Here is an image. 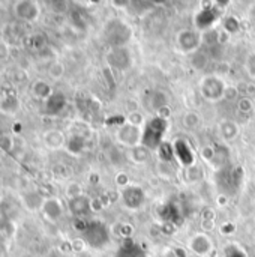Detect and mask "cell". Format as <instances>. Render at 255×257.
Wrapping results in <instances>:
<instances>
[{
	"mask_svg": "<svg viewBox=\"0 0 255 257\" xmlns=\"http://www.w3.org/2000/svg\"><path fill=\"white\" fill-rule=\"evenodd\" d=\"M167 126H168L167 119H164L161 116H156L155 119H152L143 131L141 146L147 148L149 151L158 149L162 143V136H164Z\"/></svg>",
	"mask_w": 255,
	"mask_h": 257,
	"instance_id": "6da1fadb",
	"label": "cell"
},
{
	"mask_svg": "<svg viewBox=\"0 0 255 257\" xmlns=\"http://www.w3.org/2000/svg\"><path fill=\"white\" fill-rule=\"evenodd\" d=\"M83 235H84L86 242L92 247H96V248H101L102 245H105L108 242V230L99 221L90 223Z\"/></svg>",
	"mask_w": 255,
	"mask_h": 257,
	"instance_id": "7a4b0ae2",
	"label": "cell"
},
{
	"mask_svg": "<svg viewBox=\"0 0 255 257\" xmlns=\"http://www.w3.org/2000/svg\"><path fill=\"white\" fill-rule=\"evenodd\" d=\"M201 92H203L206 99L218 101L224 96L225 86L218 77H207V78H204V81L201 84Z\"/></svg>",
	"mask_w": 255,
	"mask_h": 257,
	"instance_id": "3957f363",
	"label": "cell"
},
{
	"mask_svg": "<svg viewBox=\"0 0 255 257\" xmlns=\"http://www.w3.org/2000/svg\"><path fill=\"white\" fill-rule=\"evenodd\" d=\"M117 139L125 146H129V148L134 149V148H137V146L141 145L143 133L140 131L138 126H134L131 123H126V125L120 126V130L117 133Z\"/></svg>",
	"mask_w": 255,
	"mask_h": 257,
	"instance_id": "277c9868",
	"label": "cell"
},
{
	"mask_svg": "<svg viewBox=\"0 0 255 257\" xmlns=\"http://www.w3.org/2000/svg\"><path fill=\"white\" fill-rule=\"evenodd\" d=\"M14 9H15V15L23 21H36L39 14H41L39 5L36 2H32V0L17 2Z\"/></svg>",
	"mask_w": 255,
	"mask_h": 257,
	"instance_id": "5b68a950",
	"label": "cell"
},
{
	"mask_svg": "<svg viewBox=\"0 0 255 257\" xmlns=\"http://www.w3.org/2000/svg\"><path fill=\"white\" fill-rule=\"evenodd\" d=\"M122 199H123V203L126 205V208H129V209H138L144 203L146 194H144V191L140 187H137V185H128L122 191Z\"/></svg>",
	"mask_w": 255,
	"mask_h": 257,
	"instance_id": "8992f818",
	"label": "cell"
},
{
	"mask_svg": "<svg viewBox=\"0 0 255 257\" xmlns=\"http://www.w3.org/2000/svg\"><path fill=\"white\" fill-rule=\"evenodd\" d=\"M107 60L110 63V66L116 68V69H120V71H125L129 68L131 65V56H129V51L126 48H122V47H114L108 56H107Z\"/></svg>",
	"mask_w": 255,
	"mask_h": 257,
	"instance_id": "52a82bcc",
	"label": "cell"
},
{
	"mask_svg": "<svg viewBox=\"0 0 255 257\" xmlns=\"http://www.w3.org/2000/svg\"><path fill=\"white\" fill-rule=\"evenodd\" d=\"M41 212H42L44 217L48 218L50 221H57V220H60L62 215H63L62 202H60L57 197H48V199H45Z\"/></svg>",
	"mask_w": 255,
	"mask_h": 257,
	"instance_id": "ba28073f",
	"label": "cell"
},
{
	"mask_svg": "<svg viewBox=\"0 0 255 257\" xmlns=\"http://www.w3.org/2000/svg\"><path fill=\"white\" fill-rule=\"evenodd\" d=\"M68 209L77 218H83L86 214L92 211V202L86 196H78V197L68 200Z\"/></svg>",
	"mask_w": 255,
	"mask_h": 257,
	"instance_id": "9c48e42d",
	"label": "cell"
},
{
	"mask_svg": "<svg viewBox=\"0 0 255 257\" xmlns=\"http://www.w3.org/2000/svg\"><path fill=\"white\" fill-rule=\"evenodd\" d=\"M66 105V98L62 92H54L44 104V111L48 116H57Z\"/></svg>",
	"mask_w": 255,
	"mask_h": 257,
	"instance_id": "30bf717a",
	"label": "cell"
},
{
	"mask_svg": "<svg viewBox=\"0 0 255 257\" xmlns=\"http://www.w3.org/2000/svg\"><path fill=\"white\" fill-rule=\"evenodd\" d=\"M173 149H174L176 157L179 158V161H180L183 166L189 167V166L194 164L195 157H194V154H192V149L189 148V145H188L185 140L177 139V140L174 142V145H173Z\"/></svg>",
	"mask_w": 255,
	"mask_h": 257,
	"instance_id": "8fae6325",
	"label": "cell"
},
{
	"mask_svg": "<svg viewBox=\"0 0 255 257\" xmlns=\"http://www.w3.org/2000/svg\"><path fill=\"white\" fill-rule=\"evenodd\" d=\"M20 108H21L20 99L14 93L3 96V99L0 101V113H3L5 116H15L20 111Z\"/></svg>",
	"mask_w": 255,
	"mask_h": 257,
	"instance_id": "7c38bea8",
	"label": "cell"
},
{
	"mask_svg": "<svg viewBox=\"0 0 255 257\" xmlns=\"http://www.w3.org/2000/svg\"><path fill=\"white\" fill-rule=\"evenodd\" d=\"M218 20V12L216 8H204L195 18L197 27L198 29H209L215 21Z\"/></svg>",
	"mask_w": 255,
	"mask_h": 257,
	"instance_id": "4fadbf2b",
	"label": "cell"
},
{
	"mask_svg": "<svg viewBox=\"0 0 255 257\" xmlns=\"http://www.w3.org/2000/svg\"><path fill=\"white\" fill-rule=\"evenodd\" d=\"M198 44H200V38L192 30H183L179 35V45L183 51H192L198 47Z\"/></svg>",
	"mask_w": 255,
	"mask_h": 257,
	"instance_id": "5bb4252c",
	"label": "cell"
},
{
	"mask_svg": "<svg viewBox=\"0 0 255 257\" xmlns=\"http://www.w3.org/2000/svg\"><path fill=\"white\" fill-rule=\"evenodd\" d=\"M45 199L38 191H29L23 196V203L29 211H41Z\"/></svg>",
	"mask_w": 255,
	"mask_h": 257,
	"instance_id": "9a60e30c",
	"label": "cell"
},
{
	"mask_svg": "<svg viewBox=\"0 0 255 257\" xmlns=\"http://www.w3.org/2000/svg\"><path fill=\"white\" fill-rule=\"evenodd\" d=\"M32 92H33V95L36 96V98H39V99H44V101H47L54 92H53V87L47 83V81H44V80H36L33 84H32Z\"/></svg>",
	"mask_w": 255,
	"mask_h": 257,
	"instance_id": "2e32d148",
	"label": "cell"
},
{
	"mask_svg": "<svg viewBox=\"0 0 255 257\" xmlns=\"http://www.w3.org/2000/svg\"><path fill=\"white\" fill-rule=\"evenodd\" d=\"M44 143L50 149H59L65 143V137L57 130H50L44 134Z\"/></svg>",
	"mask_w": 255,
	"mask_h": 257,
	"instance_id": "e0dca14e",
	"label": "cell"
},
{
	"mask_svg": "<svg viewBox=\"0 0 255 257\" xmlns=\"http://www.w3.org/2000/svg\"><path fill=\"white\" fill-rule=\"evenodd\" d=\"M191 248L198 254H206L210 250V241L204 235H197L191 241Z\"/></svg>",
	"mask_w": 255,
	"mask_h": 257,
	"instance_id": "ac0fdd59",
	"label": "cell"
},
{
	"mask_svg": "<svg viewBox=\"0 0 255 257\" xmlns=\"http://www.w3.org/2000/svg\"><path fill=\"white\" fill-rule=\"evenodd\" d=\"M84 146H86V140H84V137H81V136H78V134L72 136V137L66 142V149H68L71 154H75V155L81 154V152L84 151Z\"/></svg>",
	"mask_w": 255,
	"mask_h": 257,
	"instance_id": "d6986e66",
	"label": "cell"
},
{
	"mask_svg": "<svg viewBox=\"0 0 255 257\" xmlns=\"http://www.w3.org/2000/svg\"><path fill=\"white\" fill-rule=\"evenodd\" d=\"M150 104H152V108L156 110V111L159 113L161 110L167 108V105H168V95H167L165 92L158 90V92H155V93L152 95Z\"/></svg>",
	"mask_w": 255,
	"mask_h": 257,
	"instance_id": "ffe728a7",
	"label": "cell"
},
{
	"mask_svg": "<svg viewBox=\"0 0 255 257\" xmlns=\"http://www.w3.org/2000/svg\"><path fill=\"white\" fill-rule=\"evenodd\" d=\"M117 257H146V254L137 244H126L120 247V250L117 251Z\"/></svg>",
	"mask_w": 255,
	"mask_h": 257,
	"instance_id": "44dd1931",
	"label": "cell"
},
{
	"mask_svg": "<svg viewBox=\"0 0 255 257\" xmlns=\"http://www.w3.org/2000/svg\"><path fill=\"white\" fill-rule=\"evenodd\" d=\"M158 155L162 161H170L174 155V149H173V145L167 143V142H162L161 146L158 148Z\"/></svg>",
	"mask_w": 255,
	"mask_h": 257,
	"instance_id": "7402d4cb",
	"label": "cell"
},
{
	"mask_svg": "<svg viewBox=\"0 0 255 257\" xmlns=\"http://www.w3.org/2000/svg\"><path fill=\"white\" fill-rule=\"evenodd\" d=\"M132 158H134V161L138 163V164L144 163V161L149 158V149L144 148V146H141V145L137 146V148H134V149H132Z\"/></svg>",
	"mask_w": 255,
	"mask_h": 257,
	"instance_id": "603a6c76",
	"label": "cell"
},
{
	"mask_svg": "<svg viewBox=\"0 0 255 257\" xmlns=\"http://www.w3.org/2000/svg\"><path fill=\"white\" fill-rule=\"evenodd\" d=\"M14 149V140L11 136H0V151L3 154H8Z\"/></svg>",
	"mask_w": 255,
	"mask_h": 257,
	"instance_id": "cb8c5ba5",
	"label": "cell"
},
{
	"mask_svg": "<svg viewBox=\"0 0 255 257\" xmlns=\"http://www.w3.org/2000/svg\"><path fill=\"white\" fill-rule=\"evenodd\" d=\"M63 72H65V68H63V65L59 63V62H54V63L50 66V69H48L50 77L54 78V80H59V78L63 75Z\"/></svg>",
	"mask_w": 255,
	"mask_h": 257,
	"instance_id": "d4e9b609",
	"label": "cell"
},
{
	"mask_svg": "<svg viewBox=\"0 0 255 257\" xmlns=\"http://www.w3.org/2000/svg\"><path fill=\"white\" fill-rule=\"evenodd\" d=\"M239 27H240V23L237 21L236 17H228V18H225V21H224V29H225L227 32L234 33V32L239 30Z\"/></svg>",
	"mask_w": 255,
	"mask_h": 257,
	"instance_id": "484cf974",
	"label": "cell"
},
{
	"mask_svg": "<svg viewBox=\"0 0 255 257\" xmlns=\"http://www.w3.org/2000/svg\"><path fill=\"white\" fill-rule=\"evenodd\" d=\"M222 133H224V137L225 139H233L236 134H237V126L233 123V122H228V123H225L224 126H222Z\"/></svg>",
	"mask_w": 255,
	"mask_h": 257,
	"instance_id": "4316f807",
	"label": "cell"
},
{
	"mask_svg": "<svg viewBox=\"0 0 255 257\" xmlns=\"http://www.w3.org/2000/svg\"><path fill=\"white\" fill-rule=\"evenodd\" d=\"M143 114L141 113H138V111H134V113H131L129 114V117H128V123H131V125H134V126H141V123H143Z\"/></svg>",
	"mask_w": 255,
	"mask_h": 257,
	"instance_id": "83f0119b",
	"label": "cell"
},
{
	"mask_svg": "<svg viewBox=\"0 0 255 257\" xmlns=\"http://www.w3.org/2000/svg\"><path fill=\"white\" fill-rule=\"evenodd\" d=\"M66 196L68 199H74V197H78V196H83L81 194V187L78 184H71L66 190Z\"/></svg>",
	"mask_w": 255,
	"mask_h": 257,
	"instance_id": "f1b7e54d",
	"label": "cell"
},
{
	"mask_svg": "<svg viewBox=\"0 0 255 257\" xmlns=\"http://www.w3.org/2000/svg\"><path fill=\"white\" fill-rule=\"evenodd\" d=\"M183 123H185L188 128H194V126H197V123H198V116H197L195 113H188V114L185 116V119H183Z\"/></svg>",
	"mask_w": 255,
	"mask_h": 257,
	"instance_id": "f546056e",
	"label": "cell"
},
{
	"mask_svg": "<svg viewBox=\"0 0 255 257\" xmlns=\"http://www.w3.org/2000/svg\"><path fill=\"white\" fill-rule=\"evenodd\" d=\"M215 154H216V151H215L213 148H210V146L203 148V152H201L203 158H204L206 161H209V163H212V161L215 160Z\"/></svg>",
	"mask_w": 255,
	"mask_h": 257,
	"instance_id": "4dcf8cb0",
	"label": "cell"
},
{
	"mask_svg": "<svg viewBox=\"0 0 255 257\" xmlns=\"http://www.w3.org/2000/svg\"><path fill=\"white\" fill-rule=\"evenodd\" d=\"M239 110L240 111H251L252 110V102H251V99H248V98H242L240 101H239Z\"/></svg>",
	"mask_w": 255,
	"mask_h": 257,
	"instance_id": "1f68e13d",
	"label": "cell"
},
{
	"mask_svg": "<svg viewBox=\"0 0 255 257\" xmlns=\"http://www.w3.org/2000/svg\"><path fill=\"white\" fill-rule=\"evenodd\" d=\"M116 182H117V185H119V187L126 188V187H128V176H126L125 173H120V175L117 176Z\"/></svg>",
	"mask_w": 255,
	"mask_h": 257,
	"instance_id": "d6a6232c",
	"label": "cell"
},
{
	"mask_svg": "<svg viewBox=\"0 0 255 257\" xmlns=\"http://www.w3.org/2000/svg\"><path fill=\"white\" fill-rule=\"evenodd\" d=\"M224 96H225L227 99H234V98L237 96V90H236V87H225V93H224Z\"/></svg>",
	"mask_w": 255,
	"mask_h": 257,
	"instance_id": "836d02e7",
	"label": "cell"
},
{
	"mask_svg": "<svg viewBox=\"0 0 255 257\" xmlns=\"http://www.w3.org/2000/svg\"><path fill=\"white\" fill-rule=\"evenodd\" d=\"M6 56H8V47L3 42H0V60H3Z\"/></svg>",
	"mask_w": 255,
	"mask_h": 257,
	"instance_id": "e575fe53",
	"label": "cell"
},
{
	"mask_svg": "<svg viewBox=\"0 0 255 257\" xmlns=\"http://www.w3.org/2000/svg\"><path fill=\"white\" fill-rule=\"evenodd\" d=\"M0 203H2V193H0Z\"/></svg>",
	"mask_w": 255,
	"mask_h": 257,
	"instance_id": "d590c367",
	"label": "cell"
}]
</instances>
